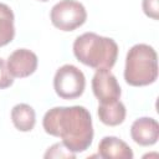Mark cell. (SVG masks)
I'll list each match as a JSON object with an SVG mask.
<instances>
[{
  "label": "cell",
  "mask_w": 159,
  "mask_h": 159,
  "mask_svg": "<svg viewBox=\"0 0 159 159\" xmlns=\"http://www.w3.org/2000/svg\"><path fill=\"white\" fill-rule=\"evenodd\" d=\"M42 127L50 135L58 137L72 153H81L89 148L93 140L92 117L82 106L53 107L42 119Z\"/></svg>",
  "instance_id": "cell-1"
},
{
  "label": "cell",
  "mask_w": 159,
  "mask_h": 159,
  "mask_svg": "<svg viewBox=\"0 0 159 159\" xmlns=\"http://www.w3.org/2000/svg\"><path fill=\"white\" fill-rule=\"evenodd\" d=\"M76 58L94 70H111L118 57V45L111 37L84 32L73 42Z\"/></svg>",
  "instance_id": "cell-2"
},
{
  "label": "cell",
  "mask_w": 159,
  "mask_h": 159,
  "mask_svg": "<svg viewBox=\"0 0 159 159\" xmlns=\"http://www.w3.org/2000/svg\"><path fill=\"white\" fill-rule=\"evenodd\" d=\"M158 77V56L147 43H137L127 52L124 80L134 87L148 86Z\"/></svg>",
  "instance_id": "cell-3"
},
{
  "label": "cell",
  "mask_w": 159,
  "mask_h": 159,
  "mask_svg": "<svg viewBox=\"0 0 159 159\" xmlns=\"http://www.w3.org/2000/svg\"><path fill=\"white\" fill-rule=\"evenodd\" d=\"M51 22L62 31H73L82 26L87 20L86 7L76 0H61L50 12Z\"/></svg>",
  "instance_id": "cell-4"
},
{
  "label": "cell",
  "mask_w": 159,
  "mask_h": 159,
  "mask_svg": "<svg viewBox=\"0 0 159 159\" xmlns=\"http://www.w3.org/2000/svg\"><path fill=\"white\" fill-rule=\"evenodd\" d=\"M86 87L83 72L73 65L61 66L53 77V88L58 97L63 99H75L82 96Z\"/></svg>",
  "instance_id": "cell-5"
},
{
  "label": "cell",
  "mask_w": 159,
  "mask_h": 159,
  "mask_svg": "<svg viewBox=\"0 0 159 159\" xmlns=\"http://www.w3.org/2000/svg\"><path fill=\"white\" fill-rule=\"evenodd\" d=\"M92 91L101 103L117 101L120 97V86L111 70H97L92 78Z\"/></svg>",
  "instance_id": "cell-6"
},
{
  "label": "cell",
  "mask_w": 159,
  "mask_h": 159,
  "mask_svg": "<svg viewBox=\"0 0 159 159\" xmlns=\"http://www.w3.org/2000/svg\"><path fill=\"white\" fill-rule=\"evenodd\" d=\"M37 56L27 48L15 50L7 58V70L12 77L25 78L37 68Z\"/></svg>",
  "instance_id": "cell-7"
},
{
  "label": "cell",
  "mask_w": 159,
  "mask_h": 159,
  "mask_svg": "<svg viewBox=\"0 0 159 159\" xmlns=\"http://www.w3.org/2000/svg\"><path fill=\"white\" fill-rule=\"evenodd\" d=\"M130 137L139 145H153L159 139V124L150 117L138 118L130 127Z\"/></svg>",
  "instance_id": "cell-8"
},
{
  "label": "cell",
  "mask_w": 159,
  "mask_h": 159,
  "mask_svg": "<svg viewBox=\"0 0 159 159\" xmlns=\"http://www.w3.org/2000/svg\"><path fill=\"white\" fill-rule=\"evenodd\" d=\"M98 154L103 159H133L132 148L122 139L112 135L102 138L98 144Z\"/></svg>",
  "instance_id": "cell-9"
},
{
  "label": "cell",
  "mask_w": 159,
  "mask_h": 159,
  "mask_svg": "<svg viewBox=\"0 0 159 159\" xmlns=\"http://www.w3.org/2000/svg\"><path fill=\"white\" fill-rule=\"evenodd\" d=\"M98 117L99 120L109 127L119 125L125 119V106L119 101H112L107 103H101L98 106Z\"/></svg>",
  "instance_id": "cell-10"
},
{
  "label": "cell",
  "mask_w": 159,
  "mask_h": 159,
  "mask_svg": "<svg viewBox=\"0 0 159 159\" xmlns=\"http://www.w3.org/2000/svg\"><path fill=\"white\" fill-rule=\"evenodd\" d=\"M11 120L16 129L20 132H30L36 123V114L31 106L19 103L11 109Z\"/></svg>",
  "instance_id": "cell-11"
},
{
  "label": "cell",
  "mask_w": 159,
  "mask_h": 159,
  "mask_svg": "<svg viewBox=\"0 0 159 159\" xmlns=\"http://www.w3.org/2000/svg\"><path fill=\"white\" fill-rule=\"evenodd\" d=\"M14 36V12L6 4L0 2V47L10 43Z\"/></svg>",
  "instance_id": "cell-12"
},
{
  "label": "cell",
  "mask_w": 159,
  "mask_h": 159,
  "mask_svg": "<svg viewBox=\"0 0 159 159\" xmlns=\"http://www.w3.org/2000/svg\"><path fill=\"white\" fill-rule=\"evenodd\" d=\"M45 158H75V153L70 152L63 143H56L48 148Z\"/></svg>",
  "instance_id": "cell-13"
},
{
  "label": "cell",
  "mask_w": 159,
  "mask_h": 159,
  "mask_svg": "<svg viewBox=\"0 0 159 159\" xmlns=\"http://www.w3.org/2000/svg\"><path fill=\"white\" fill-rule=\"evenodd\" d=\"M143 11L148 17L154 20L159 19V0H143Z\"/></svg>",
  "instance_id": "cell-14"
},
{
  "label": "cell",
  "mask_w": 159,
  "mask_h": 159,
  "mask_svg": "<svg viewBox=\"0 0 159 159\" xmlns=\"http://www.w3.org/2000/svg\"><path fill=\"white\" fill-rule=\"evenodd\" d=\"M14 83V77L7 70V65L2 58H0V89L7 88Z\"/></svg>",
  "instance_id": "cell-15"
},
{
  "label": "cell",
  "mask_w": 159,
  "mask_h": 159,
  "mask_svg": "<svg viewBox=\"0 0 159 159\" xmlns=\"http://www.w3.org/2000/svg\"><path fill=\"white\" fill-rule=\"evenodd\" d=\"M39 1H48V0H39Z\"/></svg>",
  "instance_id": "cell-16"
}]
</instances>
